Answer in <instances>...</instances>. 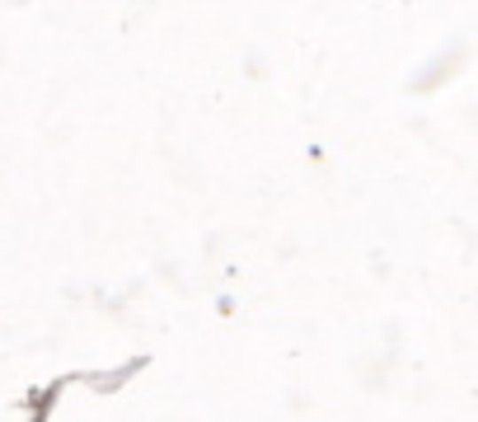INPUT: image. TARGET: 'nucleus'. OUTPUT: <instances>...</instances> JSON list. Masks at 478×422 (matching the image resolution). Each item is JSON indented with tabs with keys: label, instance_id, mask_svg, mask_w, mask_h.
I'll return each mask as SVG.
<instances>
[{
	"label": "nucleus",
	"instance_id": "f257e3e1",
	"mask_svg": "<svg viewBox=\"0 0 478 422\" xmlns=\"http://www.w3.org/2000/svg\"><path fill=\"white\" fill-rule=\"evenodd\" d=\"M0 422H38L33 399L24 395L20 385H10L5 376H0Z\"/></svg>",
	"mask_w": 478,
	"mask_h": 422
}]
</instances>
